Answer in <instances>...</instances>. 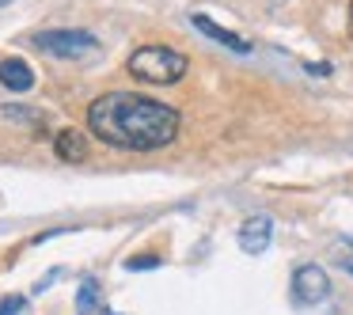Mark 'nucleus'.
Returning <instances> with one entry per match:
<instances>
[{
  "label": "nucleus",
  "mask_w": 353,
  "mask_h": 315,
  "mask_svg": "<svg viewBox=\"0 0 353 315\" xmlns=\"http://www.w3.org/2000/svg\"><path fill=\"white\" fill-rule=\"evenodd\" d=\"M179 110L137 92H103L88 103V130L110 148L152 152L179 137Z\"/></svg>",
  "instance_id": "obj_1"
},
{
  "label": "nucleus",
  "mask_w": 353,
  "mask_h": 315,
  "mask_svg": "<svg viewBox=\"0 0 353 315\" xmlns=\"http://www.w3.org/2000/svg\"><path fill=\"white\" fill-rule=\"evenodd\" d=\"M125 69H130L133 80H141V84H179V80L186 77V69H190V61H186V54H179V50L171 46H141L130 54V61H125Z\"/></svg>",
  "instance_id": "obj_2"
},
{
  "label": "nucleus",
  "mask_w": 353,
  "mask_h": 315,
  "mask_svg": "<svg viewBox=\"0 0 353 315\" xmlns=\"http://www.w3.org/2000/svg\"><path fill=\"white\" fill-rule=\"evenodd\" d=\"M34 46L46 50L50 57H65V61H77L99 50V39L88 31H72V27H54V31H39L34 34Z\"/></svg>",
  "instance_id": "obj_3"
},
{
  "label": "nucleus",
  "mask_w": 353,
  "mask_h": 315,
  "mask_svg": "<svg viewBox=\"0 0 353 315\" xmlns=\"http://www.w3.org/2000/svg\"><path fill=\"white\" fill-rule=\"evenodd\" d=\"M330 292V277L323 266H315V262H307V266H300L296 274H292V300L304 307L319 304L323 296Z\"/></svg>",
  "instance_id": "obj_4"
},
{
  "label": "nucleus",
  "mask_w": 353,
  "mask_h": 315,
  "mask_svg": "<svg viewBox=\"0 0 353 315\" xmlns=\"http://www.w3.org/2000/svg\"><path fill=\"white\" fill-rule=\"evenodd\" d=\"M270 236H274V221L270 216H247L243 228H239V247H243L247 254H262L270 247Z\"/></svg>",
  "instance_id": "obj_5"
},
{
  "label": "nucleus",
  "mask_w": 353,
  "mask_h": 315,
  "mask_svg": "<svg viewBox=\"0 0 353 315\" xmlns=\"http://www.w3.org/2000/svg\"><path fill=\"white\" fill-rule=\"evenodd\" d=\"M190 23L198 27V31L205 34V39L221 42L224 50H236V54H251V42H247V39H239V34H232V31H224V27H216L213 19H209V16H201V12H194V16H190Z\"/></svg>",
  "instance_id": "obj_6"
},
{
  "label": "nucleus",
  "mask_w": 353,
  "mask_h": 315,
  "mask_svg": "<svg viewBox=\"0 0 353 315\" xmlns=\"http://www.w3.org/2000/svg\"><path fill=\"white\" fill-rule=\"evenodd\" d=\"M0 84L8 88V92H31L34 88L31 65L19 61V57H4V61H0Z\"/></svg>",
  "instance_id": "obj_7"
},
{
  "label": "nucleus",
  "mask_w": 353,
  "mask_h": 315,
  "mask_svg": "<svg viewBox=\"0 0 353 315\" xmlns=\"http://www.w3.org/2000/svg\"><path fill=\"white\" fill-rule=\"evenodd\" d=\"M54 152L61 156L65 163H80L88 156V141H84V133L80 130H61L54 137Z\"/></svg>",
  "instance_id": "obj_8"
},
{
  "label": "nucleus",
  "mask_w": 353,
  "mask_h": 315,
  "mask_svg": "<svg viewBox=\"0 0 353 315\" xmlns=\"http://www.w3.org/2000/svg\"><path fill=\"white\" fill-rule=\"evenodd\" d=\"M95 307H99V281L95 277H84L77 289V312L80 315H92Z\"/></svg>",
  "instance_id": "obj_9"
},
{
  "label": "nucleus",
  "mask_w": 353,
  "mask_h": 315,
  "mask_svg": "<svg viewBox=\"0 0 353 315\" xmlns=\"http://www.w3.org/2000/svg\"><path fill=\"white\" fill-rule=\"evenodd\" d=\"M23 307H27L23 296H4V300H0V315H19Z\"/></svg>",
  "instance_id": "obj_10"
},
{
  "label": "nucleus",
  "mask_w": 353,
  "mask_h": 315,
  "mask_svg": "<svg viewBox=\"0 0 353 315\" xmlns=\"http://www.w3.org/2000/svg\"><path fill=\"white\" fill-rule=\"evenodd\" d=\"M125 266L130 270H152V266H160V258H156V254H137V258H130Z\"/></svg>",
  "instance_id": "obj_11"
},
{
  "label": "nucleus",
  "mask_w": 353,
  "mask_h": 315,
  "mask_svg": "<svg viewBox=\"0 0 353 315\" xmlns=\"http://www.w3.org/2000/svg\"><path fill=\"white\" fill-rule=\"evenodd\" d=\"M4 118H39V110H23V107H4Z\"/></svg>",
  "instance_id": "obj_12"
},
{
  "label": "nucleus",
  "mask_w": 353,
  "mask_h": 315,
  "mask_svg": "<svg viewBox=\"0 0 353 315\" xmlns=\"http://www.w3.org/2000/svg\"><path fill=\"white\" fill-rule=\"evenodd\" d=\"M350 39H353V12H350Z\"/></svg>",
  "instance_id": "obj_13"
},
{
  "label": "nucleus",
  "mask_w": 353,
  "mask_h": 315,
  "mask_svg": "<svg viewBox=\"0 0 353 315\" xmlns=\"http://www.w3.org/2000/svg\"><path fill=\"white\" fill-rule=\"evenodd\" d=\"M103 315H118V312H103Z\"/></svg>",
  "instance_id": "obj_14"
},
{
  "label": "nucleus",
  "mask_w": 353,
  "mask_h": 315,
  "mask_svg": "<svg viewBox=\"0 0 353 315\" xmlns=\"http://www.w3.org/2000/svg\"><path fill=\"white\" fill-rule=\"evenodd\" d=\"M4 4H8V0H0V8H4Z\"/></svg>",
  "instance_id": "obj_15"
},
{
  "label": "nucleus",
  "mask_w": 353,
  "mask_h": 315,
  "mask_svg": "<svg viewBox=\"0 0 353 315\" xmlns=\"http://www.w3.org/2000/svg\"><path fill=\"white\" fill-rule=\"evenodd\" d=\"M350 270H353V258H350Z\"/></svg>",
  "instance_id": "obj_16"
}]
</instances>
